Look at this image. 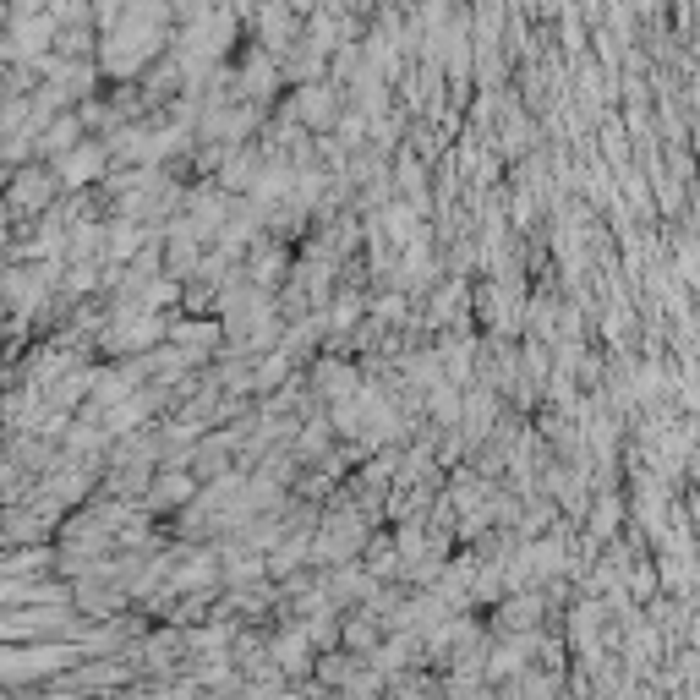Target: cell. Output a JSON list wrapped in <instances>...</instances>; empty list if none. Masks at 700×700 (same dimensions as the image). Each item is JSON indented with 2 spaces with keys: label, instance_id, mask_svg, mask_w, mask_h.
Returning <instances> with one entry per match:
<instances>
[{
  "label": "cell",
  "instance_id": "6da1fadb",
  "mask_svg": "<svg viewBox=\"0 0 700 700\" xmlns=\"http://www.w3.org/2000/svg\"><path fill=\"white\" fill-rule=\"evenodd\" d=\"M17 197H28V203H44V197H50V181H44L39 170H22V181H17Z\"/></svg>",
  "mask_w": 700,
  "mask_h": 700
}]
</instances>
